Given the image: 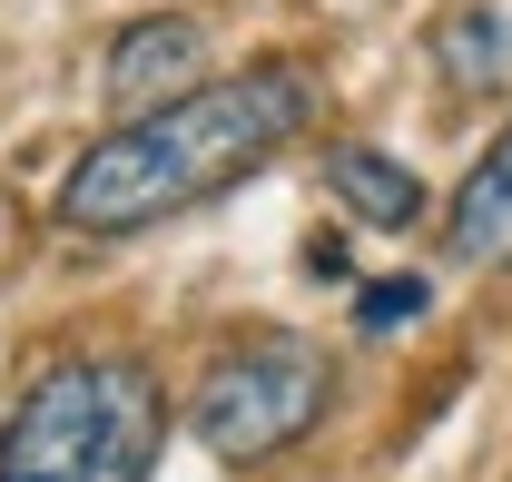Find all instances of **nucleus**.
<instances>
[{
  "label": "nucleus",
  "mask_w": 512,
  "mask_h": 482,
  "mask_svg": "<svg viewBox=\"0 0 512 482\" xmlns=\"http://www.w3.org/2000/svg\"><path fill=\"white\" fill-rule=\"evenodd\" d=\"M168 443V394L138 355L50 364L0 423V482H148Z\"/></svg>",
  "instance_id": "2"
},
{
  "label": "nucleus",
  "mask_w": 512,
  "mask_h": 482,
  "mask_svg": "<svg viewBox=\"0 0 512 482\" xmlns=\"http://www.w3.org/2000/svg\"><path fill=\"white\" fill-rule=\"evenodd\" d=\"M197 60H207V30L197 20H128L119 40H109V60H99V89L119 99V109H158V99H178L197 89Z\"/></svg>",
  "instance_id": "4"
},
{
  "label": "nucleus",
  "mask_w": 512,
  "mask_h": 482,
  "mask_svg": "<svg viewBox=\"0 0 512 482\" xmlns=\"http://www.w3.org/2000/svg\"><path fill=\"white\" fill-rule=\"evenodd\" d=\"M306 119H316V89H306V69H286V60H256L237 79H197V89L158 99V109H128L109 138H89L69 158L60 227L89 237V246L148 237L158 217H188L217 187L256 178Z\"/></svg>",
  "instance_id": "1"
},
{
  "label": "nucleus",
  "mask_w": 512,
  "mask_h": 482,
  "mask_svg": "<svg viewBox=\"0 0 512 482\" xmlns=\"http://www.w3.org/2000/svg\"><path fill=\"white\" fill-rule=\"evenodd\" d=\"M325 187H335V207L365 217V227H414V217H424V178H414L404 158L365 148V138H335V148H325Z\"/></svg>",
  "instance_id": "6"
},
{
  "label": "nucleus",
  "mask_w": 512,
  "mask_h": 482,
  "mask_svg": "<svg viewBox=\"0 0 512 482\" xmlns=\"http://www.w3.org/2000/svg\"><path fill=\"white\" fill-rule=\"evenodd\" d=\"M444 246L463 256V266H483V276H503V266H512V128L473 158V178L453 187Z\"/></svg>",
  "instance_id": "5"
},
{
  "label": "nucleus",
  "mask_w": 512,
  "mask_h": 482,
  "mask_svg": "<svg viewBox=\"0 0 512 482\" xmlns=\"http://www.w3.org/2000/svg\"><path fill=\"white\" fill-rule=\"evenodd\" d=\"M424 296H434L424 276H394V286H365V296H355V325H365V335H394V325H414V315H424Z\"/></svg>",
  "instance_id": "8"
},
{
  "label": "nucleus",
  "mask_w": 512,
  "mask_h": 482,
  "mask_svg": "<svg viewBox=\"0 0 512 482\" xmlns=\"http://www.w3.org/2000/svg\"><path fill=\"white\" fill-rule=\"evenodd\" d=\"M325 384H335V364H325L316 335L266 325L247 345H227L207 364V384H197V443H207V463H227V473L276 463L296 433H316Z\"/></svg>",
  "instance_id": "3"
},
{
  "label": "nucleus",
  "mask_w": 512,
  "mask_h": 482,
  "mask_svg": "<svg viewBox=\"0 0 512 482\" xmlns=\"http://www.w3.org/2000/svg\"><path fill=\"white\" fill-rule=\"evenodd\" d=\"M503 50H512V30L493 10H444V20H434V60H444L453 79H473V89L503 69Z\"/></svg>",
  "instance_id": "7"
}]
</instances>
